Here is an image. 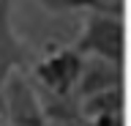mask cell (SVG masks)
<instances>
[{
  "instance_id": "6da1fadb",
  "label": "cell",
  "mask_w": 131,
  "mask_h": 126,
  "mask_svg": "<svg viewBox=\"0 0 131 126\" xmlns=\"http://www.w3.org/2000/svg\"><path fill=\"white\" fill-rule=\"evenodd\" d=\"M71 50L82 58H98L106 63L123 66L126 52V27L120 11H90L85 14L82 33L71 44Z\"/></svg>"
},
{
  "instance_id": "ba28073f",
  "label": "cell",
  "mask_w": 131,
  "mask_h": 126,
  "mask_svg": "<svg viewBox=\"0 0 131 126\" xmlns=\"http://www.w3.org/2000/svg\"><path fill=\"white\" fill-rule=\"evenodd\" d=\"M0 126H3V123H0Z\"/></svg>"
},
{
  "instance_id": "277c9868",
  "label": "cell",
  "mask_w": 131,
  "mask_h": 126,
  "mask_svg": "<svg viewBox=\"0 0 131 126\" xmlns=\"http://www.w3.org/2000/svg\"><path fill=\"white\" fill-rule=\"evenodd\" d=\"M25 66H27V50L19 41L11 22V0H0V96L6 80L14 71H25Z\"/></svg>"
},
{
  "instance_id": "3957f363",
  "label": "cell",
  "mask_w": 131,
  "mask_h": 126,
  "mask_svg": "<svg viewBox=\"0 0 131 126\" xmlns=\"http://www.w3.org/2000/svg\"><path fill=\"white\" fill-rule=\"evenodd\" d=\"M0 121L6 126H52L41 93L25 71H14L3 85Z\"/></svg>"
},
{
  "instance_id": "8992f818",
  "label": "cell",
  "mask_w": 131,
  "mask_h": 126,
  "mask_svg": "<svg viewBox=\"0 0 131 126\" xmlns=\"http://www.w3.org/2000/svg\"><path fill=\"white\" fill-rule=\"evenodd\" d=\"M71 104H74V118L77 121H90V118L109 115V112H123V88L96 93V96L71 101Z\"/></svg>"
},
{
  "instance_id": "5b68a950",
  "label": "cell",
  "mask_w": 131,
  "mask_h": 126,
  "mask_svg": "<svg viewBox=\"0 0 131 126\" xmlns=\"http://www.w3.org/2000/svg\"><path fill=\"white\" fill-rule=\"evenodd\" d=\"M117 88H123V66L106 63V60H98V58H85L71 101L88 99V96H96V93H104V91H117Z\"/></svg>"
},
{
  "instance_id": "7a4b0ae2",
  "label": "cell",
  "mask_w": 131,
  "mask_h": 126,
  "mask_svg": "<svg viewBox=\"0 0 131 126\" xmlns=\"http://www.w3.org/2000/svg\"><path fill=\"white\" fill-rule=\"evenodd\" d=\"M82 63H85V58L77 55L71 47H57V50L47 52L33 66V74L27 77L38 93L57 101H71L74 88H77L82 74Z\"/></svg>"
},
{
  "instance_id": "52a82bcc",
  "label": "cell",
  "mask_w": 131,
  "mask_h": 126,
  "mask_svg": "<svg viewBox=\"0 0 131 126\" xmlns=\"http://www.w3.org/2000/svg\"><path fill=\"white\" fill-rule=\"evenodd\" d=\"M41 3L49 11H85V14H90V11H115L109 6H104L101 0H41Z\"/></svg>"
}]
</instances>
